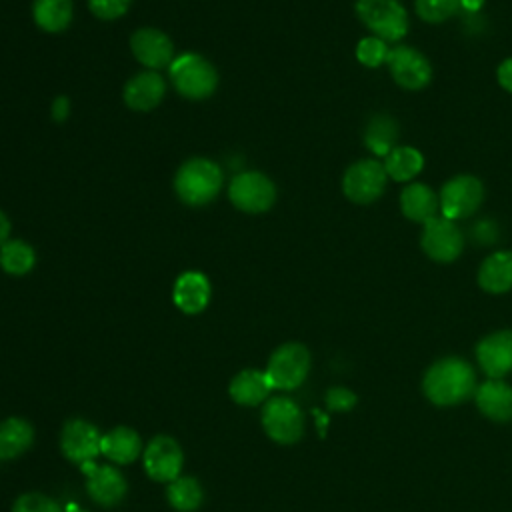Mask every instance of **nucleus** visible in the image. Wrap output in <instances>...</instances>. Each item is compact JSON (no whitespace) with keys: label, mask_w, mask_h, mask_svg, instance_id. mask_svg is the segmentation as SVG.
Listing matches in <instances>:
<instances>
[{"label":"nucleus","mask_w":512,"mask_h":512,"mask_svg":"<svg viewBox=\"0 0 512 512\" xmlns=\"http://www.w3.org/2000/svg\"><path fill=\"white\" fill-rule=\"evenodd\" d=\"M100 444H102V434L94 424L86 420L74 418V420H68L62 428V434H60L62 454L78 466L94 462V458L100 454Z\"/></svg>","instance_id":"nucleus-10"},{"label":"nucleus","mask_w":512,"mask_h":512,"mask_svg":"<svg viewBox=\"0 0 512 512\" xmlns=\"http://www.w3.org/2000/svg\"><path fill=\"white\" fill-rule=\"evenodd\" d=\"M498 82L500 86L512 94V58L504 60L500 66H498Z\"/></svg>","instance_id":"nucleus-36"},{"label":"nucleus","mask_w":512,"mask_h":512,"mask_svg":"<svg viewBox=\"0 0 512 512\" xmlns=\"http://www.w3.org/2000/svg\"><path fill=\"white\" fill-rule=\"evenodd\" d=\"M184 462L182 448L170 436H156L144 448V468L152 480L172 482L180 476Z\"/></svg>","instance_id":"nucleus-12"},{"label":"nucleus","mask_w":512,"mask_h":512,"mask_svg":"<svg viewBox=\"0 0 512 512\" xmlns=\"http://www.w3.org/2000/svg\"><path fill=\"white\" fill-rule=\"evenodd\" d=\"M34 442L32 426L22 418H8L0 424V460H10L26 452Z\"/></svg>","instance_id":"nucleus-25"},{"label":"nucleus","mask_w":512,"mask_h":512,"mask_svg":"<svg viewBox=\"0 0 512 512\" xmlns=\"http://www.w3.org/2000/svg\"><path fill=\"white\" fill-rule=\"evenodd\" d=\"M396 132V122L390 116L380 114L368 122L364 142L376 156H388L396 148Z\"/></svg>","instance_id":"nucleus-29"},{"label":"nucleus","mask_w":512,"mask_h":512,"mask_svg":"<svg viewBox=\"0 0 512 512\" xmlns=\"http://www.w3.org/2000/svg\"><path fill=\"white\" fill-rule=\"evenodd\" d=\"M476 404L490 420L506 422L512 418V388L502 380H488L476 390Z\"/></svg>","instance_id":"nucleus-19"},{"label":"nucleus","mask_w":512,"mask_h":512,"mask_svg":"<svg viewBox=\"0 0 512 512\" xmlns=\"http://www.w3.org/2000/svg\"><path fill=\"white\" fill-rule=\"evenodd\" d=\"M132 0H88L90 12L100 20H116L124 16Z\"/></svg>","instance_id":"nucleus-33"},{"label":"nucleus","mask_w":512,"mask_h":512,"mask_svg":"<svg viewBox=\"0 0 512 512\" xmlns=\"http://www.w3.org/2000/svg\"><path fill=\"white\" fill-rule=\"evenodd\" d=\"M422 250L436 262H452L462 252V234L448 218H430L424 222Z\"/></svg>","instance_id":"nucleus-11"},{"label":"nucleus","mask_w":512,"mask_h":512,"mask_svg":"<svg viewBox=\"0 0 512 512\" xmlns=\"http://www.w3.org/2000/svg\"><path fill=\"white\" fill-rule=\"evenodd\" d=\"M476 388V376L468 362L460 358H442L434 362L422 380L428 400L438 406H452L466 400Z\"/></svg>","instance_id":"nucleus-1"},{"label":"nucleus","mask_w":512,"mask_h":512,"mask_svg":"<svg viewBox=\"0 0 512 512\" xmlns=\"http://www.w3.org/2000/svg\"><path fill=\"white\" fill-rule=\"evenodd\" d=\"M168 502L178 512H194L202 504V486L192 476H178L176 480L168 482L166 490Z\"/></svg>","instance_id":"nucleus-28"},{"label":"nucleus","mask_w":512,"mask_h":512,"mask_svg":"<svg viewBox=\"0 0 512 512\" xmlns=\"http://www.w3.org/2000/svg\"><path fill=\"white\" fill-rule=\"evenodd\" d=\"M310 370V352L298 342L278 346L266 366V376L272 388L292 390L304 382Z\"/></svg>","instance_id":"nucleus-6"},{"label":"nucleus","mask_w":512,"mask_h":512,"mask_svg":"<svg viewBox=\"0 0 512 512\" xmlns=\"http://www.w3.org/2000/svg\"><path fill=\"white\" fill-rule=\"evenodd\" d=\"M168 78L172 88L188 100H204L212 96L218 86L216 68L196 52L174 56L168 66Z\"/></svg>","instance_id":"nucleus-3"},{"label":"nucleus","mask_w":512,"mask_h":512,"mask_svg":"<svg viewBox=\"0 0 512 512\" xmlns=\"http://www.w3.org/2000/svg\"><path fill=\"white\" fill-rule=\"evenodd\" d=\"M86 474V490L90 498L100 506H116L126 496V480L124 476L110 464H94L88 462L80 466Z\"/></svg>","instance_id":"nucleus-15"},{"label":"nucleus","mask_w":512,"mask_h":512,"mask_svg":"<svg viewBox=\"0 0 512 512\" xmlns=\"http://www.w3.org/2000/svg\"><path fill=\"white\" fill-rule=\"evenodd\" d=\"M386 170L378 160H360L352 164L342 178V190L356 204L374 202L386 186Z\"/></svg>","instance_id":"nucleus-8"},{"label":"nucleus","mask_w":512,"mask_h":512,"mask_svg":"<svg viewBox=\"0 0 512 512\" xmlns=\"http://www.w3.org/2000/svg\"><path fill=\"white\" fill-rule=\"evenodd\" d=\"M212 286L204 272L186 270L172 286V302L184 314H200L210 302Z\"/></svg>","instance_id":"nucleus-17"},{"label":"nucleus","mask_w":512,"mask_h":512,"mask_svg":"<svg viewBox=\"0 0 512 512\" xmlns=\"http://www.w3.org/2000/svg\"><path fill=\"white\" fill-rule=\"evenodd\" d=\"M12 512H62L60 504L46 494L28 492L16 498Z\"/></svg>","instance_id":"nucleus-32"},{"label":"nucleus","mask_w":512,"mask_h":512,"mask_svg":"<svg viewBox=\"0 0 512 512\" xmlns=\"http://www.w3.org/2000/svg\"><path fill=\"white\" fill-rule=\"evenodd\" d=\"M356 58L368 66V68H376L382 62H386L388 58V48L384 44V40H380L378 36H368L362 38L356 46Z\"/></svg>","instance_id":"nucleus-31"},{"label":"nucleus","mask_w":512,"mask_h":512,"mask_svg":"<svg viewBox=\"0 0 512 512\" xmlns=\"http://www.w3.org/2000/svg\"><path fill=\"white\" fill-rule=\"evenodd\" d=\"M68 512H86V510H82V508H70Z\"/></svg>","instance_id":"nucleus-40"},{"label":"nucleus","mask_w":512,"mask_h":512,"mask_svg":"<svg viewBox=\"0 0 512 512\" xmlns=\"http://www.w3.org/2000/svg\"><path fill=\"white\" fill-rule=\"evenodd\" d=\"M476 356L482 370L494 380L512 372V330H500L480 340Z\"/></svg>","instance_id":"nucleus-18"},{"label":"nucleus","mask_w":512,"mask_h":512,"mask_svg":"<svg viewBox=\"0 0 512 512\" xmlns=\"http://www.w3.org/2000/svg\"><path fill=\"white\" fill-rule=\"evenodd\" d=\"M166 94V82L156 70H144L134 74L122 90L124 104L136 112H148L156 108Z\"/></svg>","instance_id":"nucleus-16"},{"label":"nucleus","mask_w":512,"mask_h":512,"mask_svg":"<svg viewBox=\"0 0 512 512\" xmlns=\"http://www.w3.org/2000/svg\"><path fill=\"white\" fill-rule=\"evenodd\" d=\"M272 390V384L266 376V372L248 368L238 372L232 382H230V396L234 402L242 404V406H256L260 402H264L268 398Z\"/></svg>","instance_id":"nucleus-20"},{"label":"nucleus","mask_w":512,"mask_h":512,"mask_svg":"<svg viewBox=\"0 0 512 512\" xmlns=\"http://www.w3.org/2000/svg\"><path fill=\"white\" fill-rule=\"evenodd\" d=\"M316 420H318V430H320V434H324V428H326V422H328V418H326L324 414L316 412Z\"/></svg>","instance_id":"nucleus-39"},{"label":"nucleus","mask_w":512,"mask_h":512,"mask_svg":"<svg viewBox=\"0 0 512 512\" xmlns=\"http://www.w3.org/2000/svg\"><path fill=\"white\" fill-rule=\"evenodd\" d=\"M460 8V0H416V12L426 22H442Z\"/></svg>","instance_id":"nucleus-30"},{"label":"nucleus","mask_w":512,"mask_h":512,"mask_svg":"<svg viewBox=\"0 0 512 512\" xmlns=\"http://www.w3.org/2000/svg\"><path fill=\"white\" fill-rule=\"evenodd\" d=\"M326 404H328L330 410H338V412L340 410H350L356 404V394L346 390V388L336 386V388H330L326 392Z\"/></svg>","instance_id":"nucleus-34"},{"label":"nucleus","mask_w":512,"mask_h":512,"mask_svg":"<svg viewBox=\"0 0 512 512\" xmlns=\"http://www.w3.org/2000/svg\"><path fill=\"white\" fill-rule=\"evenodd\" d=\"M222 188V172L208 158L194 156L182 162L174 174V192L188 206L210 204Z\"/></svg>","instance_id":"nucleus-2"},{"label":"nucleus","mask_w":512,"mask_h":512,"mask_svg":"<svg viewBox=\"0 0 512 512\" xmlns=\"http://www.w3.org/2000/svg\"><path fill=\"white\" fill-rule=\"evenodd\" d=\"M424 166V158L416 148L396 146L384 160V170L398 182L412 180Z\"/></svg>","instance_id":"nucleus-27"},{"label":"nucleus","mask_w":512,"mask_h":512,"mask_svg":"<svg viewBox=\"0 0 512 512\" xmlns=\"http://www.w3.org/2000/svg\"><path fill=\"white\" fill-rule=\"evenodd\" d=\"M70 114V100L66 96H56L50 104V116L54 122H64Z\"/></svg>","instance_id":"nucleus-35"},{"label":"nucleus","mask_w":512,"mask_h":512,"mask_svg":"<svg viewBox=\"0 0 512 512\" xmlns=\"http://www.w3.org/2000/svg\"><path fill=\"white\" fill-rule=\"evenodd\" d=\"M130 50L146 70L168 68L174 60V46L168 34L158 28H138L130 36Z\"/></svg>","instance_id":"nucleus-14"},{"label":"nucleus","mask_w":512,"mask_h":512,"mask_svg":"<svg viewBox=\"0 0 512 512\" xmlns=\"http://www.w3.org/2000/svg\"><path fill=\"white\" fill-rule=\"evenodd\" d=\"M478 284L492 294H502L512 288V252H494L478 272Z\"/></svg>","instance_id":"nucleus-23"},{"label":"nucleus","mask_w":512,"mask_h":512,"mask_svg":"<svg viewBox=\"0 0 512 512\" xmlns=\"http://www.w3.org/2000/svg\"><path fill=\"white\" fill-rule=\"evenodd\" d=\"M400 206H402V212L408 220L424 224V222H428L430 218L436 216L440 200L436 198L432 188H428L426 184L414 182V184H408L402 190Z\"/></svg>","instance_id":"nucleus-22"},{"label":"nucleus","mask_w":512,"mask_h":512,"mask_svg":"<svg viewBox=\"0 0 512 512\" xmlns=\"http://www.w3.org/2000/svg\"><path fill=\"white\" fill-rule=\"evenodd\" d=\"M72 0H34L32 16L40 30L62 32L72 22Z\"/></svg>","instance_id":"nucleus-24"},{"label":"nucleus","mask_w":512,"mask_h":512,"mask_svg":"<svg viewBox=\"0 0 512 512\" xmlns=\"http://www.w3.org/2000/svg\"><path fill=\"white\" fill-rule=\"evenodd\" d=\"M482 2H484V0H460V6L466 8V10H470V12H474V10H478V8L482 6Z\"/></svg>","instance_id":"nucleus-38"},{"label":"nucleus","mask_w":512,"mask_h":512,"mask_svg":"<svg viewBox=\"0 0 512 512\" xmlns=\"http://www.w3.org/2000/svg\"><path fill=\"white\" fill-rule=\"evenodd\" d=\"M262 426L274 442L294 444L304 432V416L294 400L286 396H274L264 404Z\"/></svg>","instance_id":"nucleus-7"},{"label":"nucleus","mask_w":512,"mask_h":512,"mask_svg":"<svg viewBox=\"0 0 512 512\" xmlns=\"http://www.w3.org/2000/svg\"><path fill=\"white\" fill-rule=\"evenodd\" d=\"M36 264L34 248L24 240H6L0 246V268L10 276H24Z\"/></svg>","instance_id":"nucleus-26"},{"label":"nucleus","mask_w":512,"mask_h":512,"mask_svg":"<svg viewBox=\"0 0 512 512\" xmlns=\"http://www.w3.org/2000/svg\"><path fill=\"white\" fill-rule=\"evenodd\" d=\"M484 196V188L474 176H456L440 190V210L444 218L458 220L476 212Z\"/></svg>","instance_id":"nucleus-9"},{"label":"nucleus","mask_w":512,"mask_h":512,"mask_svg":"<svg viewBox=\"0 0 512 512\" xmlns=\"http://www.w3.org/2000/svg\"><path fill=\"white\" fill-rule=\"evenodd\" d=\"M10 230H12V226H10V220H8V216L0 210V246L8 240V236H10Z\"/></svg>","instance_id":"nucleus-37"},{"label":"nucleus","mask_w":512,"mask_h":512,"mask_svg":"<svg viewBox=\"0 0 512 512\" xmlns=\"http://www.w3.org/2000/svg\"><path fill=\"white\" fill-rule=\"evenodd\" d=\"M356 14L380 40L396 42L408 32V16L398 0H358Z\"/></svg>","instance_id":"nucleus-5"},{"label":"nucleus","mask_w":512,"mask_h":512,"mask_svg":"<svg viewBox=\"0 0 512 512\" xmlns=\"http://www.w3.org/2000/svg\"><path fill=\"white\" fill-rule=\"evenodd\" d=\"M228 198L240 212L262 214L274 206L276 186L266 174L258 170H246L230 180Z\"/></svg>","instance_id":"nucleus-4"},{"label":"nucleus","mask_w":512,"mask_h":512,"mask_svg":"<svg viewBox=\"0 0 512 512\" xmlns=\"http://www.w3.org/2000/svg\"><path fill=\"white\" fill-rule=\"evenodd\" d=\"M140 450H142L140 436L132 428L118 426L102 436L100 454H104L110 462L130 464L140 456Z\"/></svg>","instance_id":"nucleus-21"},{"label":"nucleus","mask_w":512,"mask_h":512,"mask_svg":"<svg viewBox=\"0 0 512 512\" xmlns=\"http://www.w3.org/2000/svg\"><path fill=\"white\" fill-rule=\"evenodd\" d=\"M386 62L396 84H400L406 90H420L432 78L430 62L424 58V54L410 46H396L388 50Z\"/></svg>","instance_id":"nucleus-13"}]
</instances>
